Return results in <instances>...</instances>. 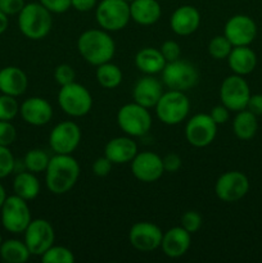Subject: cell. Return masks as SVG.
I'll use <instances>...</instances> for the list:
<instances>
[{
  "instance_id": "cell-1",
  "label": "cell",
  "mask_w": 262,
  "mask_h": 263,
  "mask_svg": "<svg viewBox=\"0 0 262 263\" xmlns=\"http://www.w3.org/2000/svg\"><path fill=\"white\" fill-rule=\"evenodd\" d=\"M80 177V164L72 154H54L45 170V184L55 195L68 193Z\"/></svg>"
},
{
  "instance_id": "cell-2",
  "label": "cell",
  "mask_w": 262,
  "mask_h": 263,
  "mask_svg": "<svg viewBox=\"0 0 262 263\" xmlns=\"http://www.w3.org/2000/svg\"><path fill=\"white\" fill-rule=\"evenodd\" d=\"M77 50L84 61L98 67L112 61L116 53V44L108 31L103 28H91L80 35Z\"/></svg>"
},
{
  "instance_id": "cell-3",
  "label": "cell",
  "mask_w": 262,
  "mask_h": 263,
  "mask_svg": "<svg viewBox=\"0 0 262 263\" xmlns=\"http://www.w3.org/2000/svg\"><path fill=\"white\" fill-rule=\"evenodd\" d=\"M53 26L51 13L40 3H28L18 13V27L30 40H41L49 35Z\"/></svg>"
},
{
  "instance_id": "cell-4",
  "label": "cell",
  "mask_w": 262,
  "mask_h": 263,
  "mask_svg": "<svg viewBox=\"0 0 262 263\" xmlns=\"http://www.w3.org/2000/svg\"><path fill=\"white\" fill-rule=\"evenodd\" d=\"M95 20L100 28L108 32L122 30L131 20L130 3L126 0H102L95 8Z\"/></svg>"
},
{
  "instance_id": "cell-5",
  "label": "cell",
  "mask_w": 262,
  "mask_h": 263,
  "mask_svg": "<svg viewBox=\"0 0 262 263\" xmlns=\"http://www.w3.org/2000/svg\"><path fill=\"white\" fill-rule=\"evenodd\" d=\"M154 108L157 117L162 123L175 126L186 120L190 110V102L184 91L169 90L162 94Z\"/></svg>"
},
{
  "instance_id": "cell-6",
  "label": "cell",
  "mask_w": 262,
  "mask_h": 263,
  "mask_svg": "<svg viewBox=\"0 0 262 263\" xmlns=\"http://www.w3.org/2000/svg\"><path fill=\"white\" fill-rule=\"evenodd\" d=\"M118 127L131 138H140L149 133L152 127V116L148 108L138 103H127L117 112Z\"/></svg>"
},
{
  "instance_id": "cell-7",
  "label": "cell",
  "mask_w": 262,
  "mask_h": 263,
  "mask_svg": "<svg viewBox=\"0 0 262 263\" xmlns=\"http://www.w3.org/2000/svg\"><path fill=\"white\" fill-rule=\"evenodd\" d=\"M58 104L66 115L71 117H84L91 110L92 97L84 85L73 81L61 86Z\"/></svg>"
},
{
  "instance_id": "cell-8",
  "label": "cell",
  "mask_w": 262,
  "mask_h": 263,
  "mask_svg": "<svg viewBox=\"0 0 262 263\" xmlns=\"http://www.w3.org/2000/svg\"><path fill=\"white\" fill-rule=\"evenodd\" d=\"M161 73L164 86L176 91H188L197 85L199 79L197 68L192 63L181 59L167 62Z\"/></svg>"
},
{
  "instance_id": "cell-9",
  "label": "cell",
  "mask_w": 262,
  "mask_h": 263,
  "mask_svg": "<svg viewBox=\"0 0 262 263\" xmlns=\"http://www.w3.org/2000/svg\"><path fill=\"white\" fill-rule=\"evenodd\" d=\"M251 89L243 76L231 74L222 81L220 87L221 104L225 105L230 112H239L247 108Z\"/></svg>"
},
{
  "instance_id": "cell-10",
  "label": "cell",
  "mask_w": 262,
  "mask_h": 263,
  "mask_svg": "<svg viewBox=\"0 0 262 263\" xmlns=\"http://www.w3.org/2000/svg\"><path fill=\"white\" fill-rule=\"evenodd\" d=\"M0 210H2V223L5 230L13 234L25 233L26 228L31 222V212L27 200L15 194L7 197Z\"/></svg>"
},
{
  "instance_id": "cell-11",
  "label": "cell",
  "mask_w": 262,
  "mask_h": 263,
  "mask_svg": "<svg viewBox=\"0 0 262 263\" xmlns=\"http://www.w3.org/2000/svg\"><path fill=\"white\" fill-rule=\"evenodd\" d=\"M217 135V123L207 113H198L189 118L185 126V138L195 148H204L213 143Z\"/></svg>"
},
{
  "instance_id": "cell-12",
  "label": "cell",
  "mask_w": 262,
  "mask_h": 263,
  "mask_svg": "<svg viewBox=\"0 0 262 263\" xmlns=\"http://www.w3.org/2000/svg\"><path fill=\"white\" fill-rule=\"evenodd\" d=\"M55 233L48 220H31L25 230V243L32 256H43L54 244Z\"/></svg>"
},
{
  "instance_id": "cell-13",
  "label": "cell",
  "mask_w": 262,
  "mask_h": 263,
  "mask_svg": "<svg viewBox=\"0 0 262 263\" xmlns=\"http://www.w3.org/2000/svg\"><path fill=\"white\" fill-rule=\"evenodd\" d=\"M249 192V180L243 172L228 171L221 175L215 184V193L220 200L234 203L243 199Z\"/></svg>"
},
{
  "instance_id": "cell-14",
  "label": "cell",
  "mask_w": 262,
  "mask_h": 263,
  "mask_svg": "<svg viewBox=\"0 0 262 263\" xmlns=\"http://www.w3.org/2000/svg\"><path fill=\"white\" fill-rule=\"evenodd\" d=\"M81 141V130L73 121H63L53 127L49 145L55 154H72Z\"/></svg>"
},
{
  "instance_id": "cell-15",
  "label": "cell",
  "mask_w": 262,
  "mask_h": 263,
  "mask_svg": "<svg viewBox=\"0 0 262 263\" xmlns=\"http://www.w3.org/2000/svg\"><path fill=\"white\" fill-rule=\"evenodd\" d=\"M223 35L233 46H249L257 36L256 22L246 14H235L226 21Z\"/></svg>"
},
{
  "instance_id": "cell-16",
  "label": "cell",
  "mask_w": 262,
  "mask_h": 263,
  "mask_svg": "<svg viewBox=\"0 0 262 263\" xmlns=\"http://www.w3.org/2000/svg\"><path fill=\"white\" fill-rule=\"evenodd\" d=\"M130 163L134 177L145 184L158 181L164 174L162 158L153 152L138 153Z\"/></svg>"
},
{
  "instance_id": "cell-17",
  "label": "cell",
  "mask_w": 262,
  "mask_h": 263,
  "mask_svg": "<svg viewBox=\"0 0 262 263\" xmlns=\"http://www.w3.org/2000/svg\"><path fill=\"white\" fill-rule=\"evenodd\" d=\"M162 236H163V233L161 229L156 223L148 222V221L134 223L128 231L130 244L140 252L156 251L161 247Z\"/></svg>"
},
{
  "instance_id": "cell-18",
  "label": "cell",
  "mask_w": 262,
  "mask_h": 263,
  "mask_svg": "<svg viewBox=\"0 0 262 263\" xmlns=\"http://www.w3.org/2000/svg\"><path fill=\"white\" fill-rule=\"evenodd\" d=\"M20 113L23 121L32 126H44L53 118V108L50 103L40 97L26 99L20 105Z\"/></svg>"
},
{
  "instance_id": "cell-19",
  "label": "cell",
  "mask_w": 262,
  "mask_h": 263,
  "mask_svg": "<svg viewBox=\"0 0 262 263\" xmlns=\"http://www.w3.org/2000/svg\"><path fill=\"white\" fill-rule=\"evenodd\" d=\"M200 25V13L193 5H181L176 8L170 18V27L176 35L189 36L198 30Z\"/></svg>"
},
{
  "instance_id": "cell-20",
  "label": "cell",
  "mask_w": 262,
  "mask_h": 263,
  "mask_svg": "<svg viewBox=\"0 0 262 263\" xmlns=\"http://www.w3.org/2000/svg\"><path fill=\"white\" fill-rule=\"evenodd\" d=\"M163 92L162 82L153 77V74H146L145 77L136 81L133 89V98L134 102L149 109L156 107Z\"/></svg>"
},
{
  "instance_id": "cell-21",
  "label": "cell",
  "mask_w": 262,
  "mask_h": 263,
  "mask_svg": "<svg viewBox=\"0 0 262 263\" xmlns=\"http://www.w3.org/2000/svg\"><path fill=\"white\" fill-rule=\"evenodd\" d=\"M190 244L192 234L181 226H176L163 233L161 248L169 258H180L189 251Z\"/></svg>"
},
{
  "instance_id": "cell-22",
  "label": "cell",
  "mask_w": 262,
  "mask_h": 263,
  "mask_svg": "<svg viewBox=\"0 0 262 263\" xmlns=\"http://www.w3.org/2000/svg\"><path fill=\"white\" fill-rule=\"evenodd\" d=\"M136 154H138V145L128 135L113 138L105 144L104 156L113 164L130 163Z\"/></svg>"
},
{
  "instance_id": "cell-23",
  "label": "cell",
  "mask_w": 262,
  "mask_h": 263,
  "mask_svg": "<svg viewBox=\"0 0 262 263\" xmlns=\"http://www.w3.org/2000/svg\"><path fill=\"white\" fill-rule=\"evenodd\" d=\"M27 86V74L21 68L14 66H8L0 69V91L3 94L17 98L25 94Z\"/></svg>"
},
{
  "instance_id": "cell-24",
  "label": "cell",
  "mask_w": 262,
  "mask_h": 263,
  "mask_svg": "<svg viewBox=\"0 0 262 263\" xmlns=\"http://www.w3.org/2000/svg\"><path fill=\"white\" fill-rule=\"evenodd\" d=\"M228 64L233 73L247 76L257 66V55L249 46H234L228 57Z\"/></svg>"
},
{
  "instance_id": "cell-25",
  "label": "cell",
  "mask_w": 262,
  "mask_h": 263,
  "mask_svg": "<svg viewBox=\"0 0 262 263\" xmlns=\"http://www.w3.org/2000/svg\"><path fill=\"white\" fill-rule=\"evenodd\" d=\"M131 20L140 26H152L161 18L162 8L157 0H134L130 3Z\"/></svg>"
},
{
  "instance_id": "cell-26",
  "label": "cell",
  "mask_w": 262,
  "mask_h": 263,
  "mask_svg": "<svg viewBox=\"0 0 262 263\" xmlns=\"http://www.w3.org/2000/svg\"><path fill=\"white\" fill-rule=\"evenodd\" d=\"M166 63L167 62L162 55L161 50L151 46L140 49L135 55L136 68L145 74L161 73Z\"/></svg>"
},
{
  "instance_id": "cell-27",
  "label": "cell",
  "mask_w": 262,
  "mask_h": 263,
  "mask_svg": "<svg viewBox=\"0 0 262 263\" xmlns=\"http://www.w3.org/2000/svg\"><path fill=\"white\" fill-rule=\"evenodd\" d=\"M13 190L14 194L25 200H32L40 193V182L33 172L22 171L14 177L13 181Z\"/></svg>"
},
{
  "instance_id": "cell-28",
  "label": "cell",
  "mask_w": 262,
  "mask_h": 263,
  "mask_svg": "<svg viewBox=\"0 0 262 263\" xmlns=\"http://www.w3.org/2000/svg\"><path fill=\"white\" fill-rule=\"evenodd\" d=\"M257 130H258V122L256 115L248 109L236 112L233 121V131L236 138L240 140H251L257 134Z\"/></svg>"
},
{
  "instance_id": "cell-29",
  "label": "cell",
  "mask_w": 262,
  "mask_h": 263,
  "mask_svg": "<svg viewBox=\"0 0 262 263\" xmlns=\"http://www.w3.org/2000/svg\"><path fill=\"white\" fill-rule=\"evenodd\" d=\"M31 253L25 241L17 239H8L0 247V257L7 263H25L28 261Z\"/></svg>"
},
{
  "instance_id": "cell-30",
  "label": "cell",
  "mask_w": 262,
  "mask_h": 263,
  "mask_svg": "<svg viewBox=\"0 0 262 263\" xmlns=\"http://www.w3.org/2000/svg\"><path fill=\"white\" fill-rule=\"evenodd\" d=\"M95 77H97L98 84L104 89H116L122 82L123 74L117 64L107 62L97 67Z\"/></svg>"
},
{
  "instance_id": "cell-31",
  "label": "cell",
  "mask_w": 262,
  "mask_h": 263,
  "mask_svg": "<svg viewBox=\"0 0 262 263\" xmlns=\"http://www.w3.org/2000/svg\"><path fill=\"white\" fill-rule=\"evenodd\" d=\"M49 161H50V157L48 156L45 151L31 149L26 153L25 158H23V164H25V168L27 171L33 172V174H40V172H45Z\"/></svg>"
},
{
  "instance_id": "cell-32",
  "label": "cell",
  "mask_w": 262,
  "mask_h": 263,
  "mask_svg": "<svg viewBox=\"0 0 262 263\" xmlns=\"http://www.w3.org/2000/svg\"><path fill=\"white\" fill-rule=\"evenodd\" d=\"M233 44L228 40L225 35H217L213 39H211L208 43V53L216 61H222V59H228L229 54H230L231 49H233Z\"/></svg>"
},
{
  "instance_id": "cell-33",
  "label": "cell",
  "mask_w": 262,
  "mask_h": 263,
  "mask_svg": "<svg viewBox=\"0 0 262 263\" xmlns=\"http://www.w3.org/2000/svg\"><path fill=\"white\" fill-rule=\"evenodd\" d=\"M41 261L44 263H73L74 254L71 249L62 246H51L45 253L41 256Z\"/></svg>"
},
{
  "instance_id": "cell-34",
  "label": "cell",
  "mask_w": 262,
  "mask_h": 263,
  "mask_svg": "<svg viewBox=\"0 0 262 263\" xmlns=\"http://www.w3.org/2000/svg\"><path fill=\"white\" fill-rule=\"evenodd\" d=\"M20 112V104H18L15 97L3 94L0 95V120L12 121Z\"/></svg>"
},
{
  "instance_id": "cell-35",
  "label": "cell",
  "mask_w": 262,
  "mask_h": 263,
  "mask_svg": "<svg viewBox=\"0 0 262 263\" xmlns=\"http://www.w3.org/2000/svg\"><path fill=\"white\" fill-rule=\"evenodd\" d=\"M15 167V159L8 146L0 145V179L9 176Z\"/></svg>"
},
{
  "instance_id": "cell-36",
  "label": "cell",
  "mask_w": 262,
  "mask_h": 263,
  "mask_svg": "<svg viewBox=\"0 0 262 263\" xmlns=\"http://www.w3.org/2000/svg\"><path fill=\"white\" fill-rule=\"evenodd\" d=\"M203 218L197 211H186L181 216V228H184L188 233L195 234L202 228Z\"/></svg>"
},
{
  "instance_id": "cell-37",
  "label": "cell",
  "mask_w": 262,
  "mask_h": 263,
  "mask_svg": "<svg viewBox=\"0 0 262 263\" xmlns=\"http://www.w3.org/2000/svg\"><path fill=\"white\" fill-rule=\"evenodd\" d=\"M74 79H76V72L69 64H59L54 69V80L61 86L71 84V82L74 81Z\"/></svg>"
},
{
  "instance_id": "cell-38",
  "label": "cell",
  "mask_w": 262,
  "mask_h": 263,
  "mask_svg": "<svg viewBox=\"0 0 262 263\" xmlns=\"http://www.w3.org/2000/svg\"><path fill=\"white\" fill-rule=\"evenodd\" d=\"M15 138H17V131L10 121L0 120V145L9 146L10 144L14 143Z\"/></svg>"
},
{
  "instance_id": "cell-39",
  "label": "cell",
  "mask_w": 262,
  "mask_h": 263,
  "mask_svg": "<svg viewBox=\"0 0 262 263\" xmlns=\"http://www.w3.org/2000/svg\"><path fill=\"white\" fill-rule=\"evenodd\" d=\"M162 55L166 59V62H174L180 59L181 57V48L179 44L174 40H166L159 48Z\"/></svg>"
},
{
  "instance_id": "cell-40",
  "label": "cell",
  "mask_w": 262,
  "mask_h": 263,
  "mask_svg": "<svg viewBox=\"0 0 262 263\" xmlns=\"http://www.w3.org/2000/svg\"><path fill=\"white\" fill-rule=\"evenodd\" d=\"M50 13L62 14L71 8V0H39Z\"/></svg>"
},
{
  "instance_id": "cell-41",
  "label": "cell",
  "mask_w": 262,
  "mask_h": 263,
  "mask_svg": "<svg viewBox=\"0 0 262 263\" xmlns=\"http://www.w3.org/2000/svg\"><path fill=\"white\" fill-rule=\"evenodd\" d=\"M113 163L105 156L99 157L92 163V174L98 177H105L112 171Z\"/></svg>"
},
{
  "instance_id": "cell-42",
  "label": "cell",
  "mask_w": 262,
  "mask_h": 263,
  "mask_svg": "<svg viewBox=\"0 0 262 263\" xmlns=\"http://www.w3.org/2000/svg\"><path fill=\"white\" fill-rule=\"evenodd\" d=\"M25 4V0H0V10L7 15H14L23 9Z\"/></svg>"
},
{
  "instance_id": "cell-43",
  "label": "cell",
  "mask_w": 262,
  "mask_h": 263,
  "mask_svg": "<svg viewBox=\"0 0 262 263\" xmlns=\"http://www.w3.org/2000/svg\"><path fill=\"white\" fill-rule=\"evenodd\" d=\"M162 162H163L164 172H170V174H175V172L179 171L182 164L181 158L176 153H170L164 156L162 158Z\"/></svg>"
},
{
  "instance_id": "cell-44",
  "label": "cell",
  "mask_w": 262,
  "mask_h": 263,
  "mask_svg": "<svg viewBox=\"0 0 262 263\" xmlns=\"http://www.w3.org/2000/svg\"><path fill=\"white\" fill-rule=\"evenodd\" d=\"M208 115L211 116V118H212L218 126L228 122L229 118H230V110H229L223 104H218V105H215Z\"/></svg>"
},
{
  "instance_id": "cell-45",
  "label": "cell",
  "mask_w": 262,
  "mask_h": 263,
  "mask_svg": "<svg viewBox=\"0 0 262 263\" xmlns=\"http://www.w3.org/2000/svg\"><path fill=\"white\" fill-rule=\"evenodd\" d=\"M98 0H71V8L77 12H90L91 9L97 8Z\"/></svg>"
},
{
  "instance_id": "cell-46",
  "label": "cell",
  "mask_w": 262,
  "mask_h": 263,
  "mask_svg": "<svg viewBox=\"0 0 262 263\" xmlns=\"http://www.w3.org/2000/svg\"><path fill=\"white\" fill-rule=\"evenodd\" d=\"M246 109L251 110L256 116H262V94L251 95Z\"/></svg>"
},
{
  "instance_id": "cell-47",
  "label": "cell",
  "mask_w": 262,
  "mask_h": 263,
  "mask_svg": "<svg viewBox=\"0 0 262 263\" xmlns=\"http://www.w3.org/2000/svg\"><path fill=\"white\" fill-rule=\"evenodd\" d=\"M8 23H9V21H8V15L4 14V13L0 10V35L5 32V30L8 28Z\"/></svg>"
},
{
  "instance_id": "cell-48",
  "label": "cell",
  "mask_w": 262,
  "mask_h": 263,
  "mask_svg": "<svg viewBox=\"0 0 262 263\" xmlns=\"http://www.w3.org/2000/svg\"><path fill=\"white\" fill-rule=\"evenodd\" d=\"M5 199H7V193H5L4 186L0 184V208H2V205L4 204Z\"/></svg>"
},
{
  "instance_id": "cell-49",
  "label": "cell",
  "mask_w": 262,
  "mask_h": 263,
  "mask_svg": "<svg viewBox=\"0 0 262 263\" xmlns=\"http://www.w3.org/2000/svg\"><path fill=\"white\" fill-rule=\"evenodd\" d=\"M2 243H3V239H2V235H0V247H2Z\"/></svg>"
},
{
  "instance_id": "cell-50",
  "label": "cell",
  "mask_w": 262,
  "mask_h": 263,
  "mask_svg": "<svg viewBox=\"0 0 262 263\" xmlns=\"http://www.w3.org/2000/svg\"><path fill=\"white\" fill-rule=\"evenodd\" d=\"M126 2H127V3H131V2H134V0H126Z\"/></svg>"
}]
</instances>
